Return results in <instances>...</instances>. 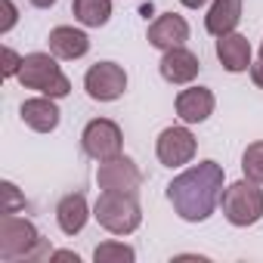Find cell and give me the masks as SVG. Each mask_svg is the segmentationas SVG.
I'll return each mask as SVG.
<instances>
[{
  "mask_svg": "<svg viewBox=\"0 0 263 263\" xmlns=\"http://www.w3.org/2000/svg\"><path fill=\"white\" fill-rule=\"evenodd\" d=\"M19 81H22V87L41 90L44 96H53V99L68 96V90H71V84H68V78L62 74V68H59L56 59L47 56V53H28V56L22 59Z\"/></svg>",
  "mask_w": 263,
  "mask_h": 263,
  "instance_id": "cell-4",
  "label": "cell"
},
{
  "mask_svg": "<svg viewBox=\"0 0 263 263\" xmlns=\"http://www.w3.org/2000/svg\"><path fill=\"white\" fill-rule=\"evenodd\" d=\"M93 217L102 229H108L115 235H130L143 223V211L137 204V195H130V192H102L96 208H93Z\"/></svg>",
  "mask_w": 263,
  "mask_h": 263,
  "instance_id": "cell-3",
  "label": "cell"
},
{
  "mask_svg": "<svg viewBox=\"0 0 263 263\" xmlns=\"http://www.w3.org/2000/svg\"><path fill=\"white\" fill-rule=\"evenodd\" d=\"M22 121L37 130V134H50L59 127V108L53 102V96H37V99H25L22 102Z\"/></svg>",
  "mask_w": 263,
  "mask_h": 263,
  "instance_id": "cell-13",
  "label": "cell"
},
{
  "mask_svg": "<svg viewBox=\"0 0 263 263\" xmlns=\"http://www.w3.org/2000/svg\"><path fill=\"white\" fill-rule=\"evenodd\" d=\"M53 260H78V254H71V251H56Z\"/></svg>",
  "mask_w": 263,
  "mask_h": 263,
  "instance_id": "cell-25",
  "label": "cell"
},
{
  "mask_svg": "<svg viewBox=\"0 0 263 263\" xmlns=\"http://www.w3.org/2000/svg\"><path fill=\"white\" fill-rule=\"evenodd\" d=\"M137 254H134V248H127V245H121V241H105V245H99L96 251H93V260L96 263H130Z\"/></svg>",
  "mask_w": 263,
  "mask_h": 263,
  "instance_id": "cell-19",
  "label": "cell"
},
{
  "mask_svg": "<svg viewBox=\"0 0 263 263\" xmlns=\"http://www.w3.org/2000/svg\"><path fill=\"white\" fill-rule=\"evenodd\" d=\"M238 19H241V0H214L204 16V28L214 37H223L238 25Z\"/></svg>",
  "mask_w": 263,
  "mask_h": 263,
  "instance_id": "cell-16",
  "label": "cell"
},
{
  "mask_svg": "<svg viewBox=\"0 0 263 263\" xmlns=\"http://www.w3.org/2000/svg\"><path fill=\"white\" fill-rule=\"evenodd\" d=\"M50 257L47 238L37 235L34 223L16 214L0 217V260L16 263V260H44Z\"/></svg>",
  "mask_w": 263,
  "mask_h": 263,
  "instance_id": "cell-2",
  "label": "cell"
},
{
  "mask_svg": "<svg viewBox=\"0 0 263 263\" xmlns=\"http://www.w3.org/2000/svg\"><path fill=\"white\" fill-rule=\"evenodd\" d=\"M25 208V198L22 192L13 186V183H0V214H16Z\"/></svg>",
  "mask_w": 263,
  "mask_h": 263,
  "instance_id": "cell-21",
  "label": "cell"
},
{
  "mask_svg": "<svg viewBox=\"0 0 263 263\" xmlns=\"http://www.w3.org/2000/svg\"><path fill=\"white\" fill-rule=\"evenodd\" d=\"M220 195H223V167L217 161H201V164L189 167L186 174H180L167 186V198H171L174 211L189 223L208 220L214 214Z\"/></svg>",
  "mask_w": 263,
  "mask_h": 263,
  "instance_id": "cell-1",
  "label": "cell"
},
{
  "mask_svg": "<svg viewBox=\"0 0 263 263\" xmlns=\"http://www.w3.org/2000/svg\"><path fill=\"white\" fill-rule=\"evenodd\" d=\"M198 68H201L198 56L183 50V47L164 50V56H161V78L171 81V84H189L198 74Z\"/></svg>",
  "mask_w": 263,
  "mask_h": 263,
  "instance_id": "cell-11",
  "label": "cell"
},
{
  "mask_svg": "<svg viewBox=\"0 0 263 263\" xmlns=\"http://www.w3.org/2000/svg\"><path fill=\"white\" fill-rule=\"evenodd\" d=\"M81 146L90 158L96 161H108L115 155H121V146H124V137H121V127L108 118H96L84 127V137H81Z\"/></svg>",
  "mask_w": 263,
  "mask_h": 263,
  "instance_id": "cell-6",
  "label": "cell"
},
{
  "mask_svg": "<svg viewBox=\"0 0 263 263\" xmlns=\"http://www.w3.org/2000/svg\"><path fill=\"white\" fill-rule=\"evenodd\" d=\"M155 152H158V161H161L164 167L189 164L192 155H195V137L189 134L186 127H167V130H161Z\"/></svg>",
  "mask_w": 263,
  "mask_h": 263,
  "instance_id": "cell-9",
  "label": "cell"
},
{
  "mask_svg": "<svg viewBox=\"0 0 263 263\" xmlns=\"http://www.w3.org/2000/svg\"><path fill=\"white\" fill-rule=\"evenodd\" d=\"M223 214L232 226H254L263 217V189H257L254 180H238L220 195Z\"/></svg>",
  "mask_w": 263,
  "mask_h": 263,
  "instance_id": "cell-5",
  "label": "cell"
},
{
  "mask_svg": "<svg viewBox=\"0 0 263 263\" xmlns=\"http://www.w3.org/2000/svg\"><path fill=\"white\" fill-rule=\"evenodd\" d=\"M180 4H183V7H189V10H198V7H204V4H208V0H180Z\"/></svg>",
  "mask_w": 263,
  "mask_h": 263,
  "instance_id": "cell-26",
  "label": "cell"
},
{
  "mask_svg": "<svg viewBox=\"0 0 263 263\" xmlns=\"http://www.w3.org/2000/svg\"><path fill=\"white\" fill-rule=\"evenodd\" d=\"M90 50V37L71 25H59L50 31V53L59 59H81Z\"/></svg>",
  "mask_w": 263,
  "mask_h": 263,
  "instance_id": "cell-14",
  "label": "cell"
},
{
  "mask_svg": "<svg viewBox=\"0 0 263 263\" xmlns=\"http://www.w3.org/2000/svg\"><path fill=\"white\" fill-rule=\"evenodd\" d=\"M96 183H99L102 192H130V195H137V189L143 183V174H140V167L130 158L115 155L108 161H99Z\"/></svg>",
  "mask_w": 263,
  "mask_h": 263,
  "instance_id": "cell-7",
  "label": "cell"
},
{
  "mask_svg": "<svg viewBox=\"0 0 263 263\" xmlns=\"http://www.w3.org/2000/svg\"><path fill=\"white\" fill-rule=\"evenodd\" d=\"M214 111V93L208 87H189L177 96V115L186 124H201Z\"/></svg>",
  "mask_w": 263,
  "mask_h": 263,
  "instance_id": "cell-12",
  "label": "cell"
},
{
  "mask_svg": "<svg viewBox=\"0 0 263 263\" xmlns=\"http://www.w3.org/2000/svg\"><path fill=\"white\" fill-rule=\"evenodd\" d=\"M87 217H90V211H87V198H84L81 192L65 195V198L59 201V208H56V220H59V229H62L65 235H78V232L84 229Z\"/></svg>",
  "mask_w": 263,
  "mask_h": 263,
  "instance_id": "cell-17",
  "label": "cell"
},
{
  "mask_svg": "<svg viewBox=\"0 0 263 263\" xmlns=\"http://www.w3.org/2000/svg\"><path fill=\"white\" fill-rule=\"evenodd\" d=\"M251 78H254V84H257V87H263V59L251 65Z\"/></svg>",
  "mask_w": 263,
  "mask_h": 263,
  "instance_id": "cell-24",
  "label": "cell"
},
{
  "mask_svg": "<svg viewBox=\"0 0 263 263\" xmlns=\"http://www.w3.org/2000/svg\"><path fill=\"white\" fill-rule=\"evenodd\" d=\"M84 87H87V96L96 99V102H111L118 99L124 90H127V74L121 65L115 62H96L87 78H84Z\"/></svg>",
  "mask_w": 263,
  "mask_h": 263,
  "instance_id": "cell-8",
  "label": "cell"
},
{
  "mask_svg": "<svg viewBox=\"0 0 263 263\" xmlns=\"http://www.w3.org/2000/svg\"><path fill=\"white\" fill-rule=\"evenodd\" d=\"M217 59H220V65L226 71H245L251 65V44H248V37H241L235 31L223 34L217 41Z\"/></svg>",
  "mask_w": 263,
  "mask_h": 263,
  "instance_id": "cell-15",
  "label": "cell"
},
{
  "mask_svg": "<svg viewBox=\"0 0 263 263\" xmlns=\"http://www.w3.org/2000/svg\"><path fill=\"white\" fill-rule=\"evenodd\" d=\"M0 10H4V22H0V34H7L16 25V7L13 0H0Z\"/></svg>",
  "mask_w": 263,
  "mask_h": 263,
  "instance_id": "cell-23",
  "label": "cell"
},
{
  "mask_svg": "<svg viewBox=\"0 0 263 263\" xmlns=\"http://www.w3.org/2000/svg\"><path fill=\"white\" fill-rule=\"evenodd\" d=\"M186 41H189V25L183 16L164 13L149 25V44L158 50H174V47H183Z\"/></svg>",
  "mask_w": 263,
  "mask_h": 263,
  "instance_id": "cell-10",
  "label": "cell"
},
{
  "mask_svg": "<svg viewBox=\"0 0 263 263\" xmlns=\"http://www.w3.org/2000/svg\"><path fill=\"white\" fill-rule=\"evenodd\" d=\"M28 4H34V7H41V10H47V7H53L56 0H28Z\"/></svg>",
  "mask_w": 263,
  "mask_h": 263,
  "instance_id": "cell-27",
  "label": "cell"
},
{
  "mask_svg": "<svg viewBox=\"0 0 263 263\" xmlns=\"http://www.w3.org/2000/svg\"><path fill=\"white\" fill-rule=\"evenodd\" d=\"M260 59H263V44H260Z\"/></svg>",
  "mask_w": 263,
  "mask_h": 263,
  "instance_id": "cell-28",
  "label": "cell"
},
{
  "mask_svg": "<svg viewBox=\"0 0 263 263\" xmlns=\"http://www.w3.org/2000/svg\"><path fill=\"white\" fill-rule=\"evenodd\" d=\"M71 13L81 25L87 28H99L108 22L111 16V0H74L71 4Z\"/></svg>",
  "mask_w": 263,
  "mask_h": 263,
  "instance_id": "cell-18",
  "label": "cell"
},
{
  "mask_svg": "<svg viewBox=\"0 0 263 263\" xmlns=\"http://www.w3.org/2000/svg\"><path fill=\"white\" fill-rule=\"evenodd\" d=\"M0 59H4V65H0V74H4V78H13V74H19V68H22V59H19V56H16L10 47H4Z\"/></svg>",
  "mask_w": 263,
  "mask_h": 263,
  "instance_id": "cell-22",
  "label": "cell"
},
{
  "mask_svg": "<svg viewBox=\"0 0 263 263\" xmlns=\"http://www.w3.org/2000/svg\"><path fill=\"white\" fill-rule=\"evenodd\" d=\"M241 171L248 180L263 183V143H251L241 155Z\"/></svg>",
  "mask_w": 263,
  "mask_h": 263,
  "instance_id": "cell-20",
  "label": "cell"
}]
</instances>
